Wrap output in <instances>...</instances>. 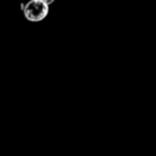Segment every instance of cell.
Here are the masks:
<instances>
[{"instance_id": "6da1fadb", "label": "cell", "mask_w": 156, "mask_h": 156, "mask_svg": "<svg viewBox=\"0 0 156 156\" xmlns=\"http://www.w3.org/2000/svg\"><path fill=\"white\" fill-rule=\"evenodd\" d=\"M22 11L26 20L30 22H40L49 13V5L41 0H29L24 4Z\"/></svg>"}, {"instance_id": "7a4b0ae2", "label": "cell", "mask_w": 156, "mask_h": 156, "mask_svg": "<svg viewBox=\"0 0 156 156\" xmlns=\"http://www.w3.org/2000/svg\"><path fill=\"white\" fill-rule=\"evenodd\" d=\"M41 1H44V2L46 4V5H51V4H52V2L55 1V0H41Z\"/></svg>"}]
</instances>
